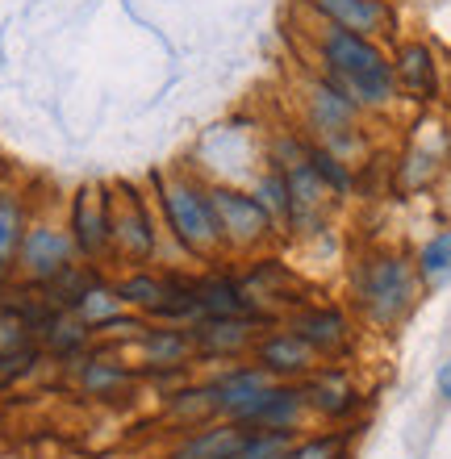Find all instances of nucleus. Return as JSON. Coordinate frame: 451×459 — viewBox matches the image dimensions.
Instances as JSON below:
<instances>
[{
	"label": "nucleus",
	"instance_id": "393cba45",
	"mask_svg": "<svg viewBox=\"0 0 451 459\" xmlns=\"http://www.w3.org/2000/svg\"><path fill=\"white\" fill-rule=\"evenodd\" d=\"M347 455V430H326V435L293 438V447L281 459H343Z\"/></svg>",
	"mask_w": 451,
	"mask_h": 459
},
{
	"label": "nucleus",
	"instance_id": "dca6fc26",
	"mask_svg": "<svg viewBox=\"0 0 451 459\" xmlns=\"http://www.w3.org/2000/svg\"><path fill=\"white\" fill-rule=\"evenodd\" d=\"M75 380H80V388H84L88 397L122 401V397H130V388H134L138 376L117 351H84V355L75 359Z\"/></svg>",
	"mask_w": 451,
	"mask_h": 459
},
{
	"label": "nucleus",
	"instance_id": "6ab92c4d",
	"mask_svg": "<svg viewBox=\"0 0 451 459\" xmlns=\"http://www.w3.org/2000/svg\"><path fill=\"white\" fill-rule=\"evenodd\" d=\"M414 272L427 297L451 289V221H443L439 230H430L422 238V247L414 251Z\"/></svg>",
	"mask_w": 451,
	"mask_h": 459
},
{
	"label": "nucleus",
	"instance_id": "f03ea898",
	"mask_svg": "<svg viewBox=\"0 0 451 459\" xmlns=\"http://www.w3.org/2000/svg\"><path fill=\"white\" fill-rule=\"evenodd\" d=\"M351 309L364 326L393 334L414 317L418 301L427 297L418 284L414 272V255H405L402 247H372L351 264Z\"/></svg>",
	"mask_w": 451,
	"mask_h": 459
},
{
	"label": "nucleus",
	"instance_id": "39448f33",
	"mask_svg": "<svg viewBox=\"0 0 451 459\" xmlns=\"http://www.w3.org/2000/svg\"><path fill=\"white\" fill-rule=\"evenodd\" d=\"M109 234L113 255L126 267H151L159 255V221L151 213V196L134 180L109 184Z\"/></svg>",
	"mask_w": 451,
	"mask_h": 459
},
{
	"label": "nucleus",
	"instance_id": "423d86ee",
	"mask_svg": "<svg viewBox=\"0 0 451 459\" xmlns=\"http://www.w3.org/2000/svg\"><path fill=\"white\" fill-rule=\"evenodd\" d=\"M284 326H293L317 351L322 363H347L355 355V347H360L355 317L334 301H301L293 314L284 317Z\"/></svg>",
	"mask_w": 451,
	"mask_h": 459
},
{
	"label": "nucleus",
	"instance_id": "4468645a",
	"mask_svg": "<svg viewBox=\"0 0 451 459\" xmlns=\"http://www.w3.org/2000/svg\"><path fill=\"white\" fill-rule=\"evenodd\" d=\"M305 418H309L305 388L293 385V380H272V385L251 401V410L239 418V426H247V430H289V435H297Z\"/></svg>",
	"mask_w": 451,
	"mask_h": 459
},
{
	"label": "nucleus",
	"instance_id": "c85d7f7f",
	"mask_svg": "<svg viewBox=\"0 0 451 459\" xmlns=\"http://www.w3.org/2000/svg\"><path fill=\"white\" fill-rule=\"evenodd\" d=\"M4 272H9V255H0V284H4Z\"/></svg>",
	"mask_w": 451,
	"mask_h": 459
},
{
	"label": "nucleus",
	"instance_id": "2eb2a0df",
	"mask_svg": "<svg viewBox=\"0 0 451 459\" xmlns=\"http://www.w3.org/2000/svg\"><path fill=\"white\" fill-rule=\"evenodd\" d=\"M134 351L147 372H188V363H196L193 334L180 322H147V330L134 339Z\"/></svg>",
	"mask_w": 451,
	"mask_h": 459
},
{
	"label": "nucleus",
	"instance_id": "0eeeda50",
	"mask_svg": "<svg viewBox=\"0 0 451 459\" xmlns=\"http://www.w3.org/2000/svg\"><path fill=\"white\" fill-rule=\"evenodd\" d=\"M272 322L264 317H196L188 334H193L196 363H239L251 359L256 339Z\"/></svg>",
	"mask_w": 451,
	"mask_h": 459
},
{
	"label": "nucleus",
	"instance_id": "cd10ccee",
	"mask_svg": "<svg viewBox=\"0 0 451 459\" xmlns=\"http://www.w3.org/2000/svg\"><path fill=\"white\" fill-rule=\"evenodd\" d=\"M435 188H439L443 213H447V221H451V163H447V168H443V176H439V184H435Z\"/></svg>",
	"mask_w": 451,
	"mask_h": 459
},
{
	"label": "nucleus",
	"instance_id": "f3484780",
	"mask_svg": "<svg viewBox=\"0 0 451 459\" xmlns=\"http://www.w3.org/2000/svg\"><path fill=\"white\" fill-rule=\"evenodd\" d=\"M309 9L322 17L326 25L351 30L364 38H385L393 30V9L389 0H309Z\"/></svg>",
	"mask_w": 451,
	"mask_h": 459
},
{
	"label": "nucleus",
	"instance_id": "9d476101",
	"mask_svg": "<svg viewBox=\"0 0 451 459\" xmlns=\"http://www.w3.org/2000/svg\"><path fill=\"white\" fill-rule=\"evenodd\" d=\"M205 385V397L213 405V418H226V422H239L247 410H251V401L272 385V376L251 359H239V363H221L213 376L201 380Z\"/></svg>",
	"mask_w": 451,
	"mask_h": 459
},
{
	"label": "nucleus",
	"instance_id": "a878e982",
	"mask_svg": "<svg viewBox=\"0 0 451 459\" xmlns=\"http://www.w3.org/2000/svg\"><path fill=\"white\" fill-rule=\"evenodd\" d=\"M25 238V218H22V205L13 196L0 193V255H17Z\"/></svg>",
	"mask_w": 451,
	"mask_h": 459
},
{
	"label": "nucleus",
	"instance_id": "412c9836",
	"mask_svg": "<svg viewBox=\"0 0 451 459\" xmlns=\"http://www.w3.org/2000/svg\"><path fill=\"white\" fill-rule=\"evenodd\" d=\"M117 292H122V305L130 314H143L155 322L159 309H163V297H168V272H155V267H130L122 280H117Z\"/></svg>",
	"mask_w": 451,
	"mask_h": 459
},
{
	"label": "nucleus",
	"instance_id": "b1692460",
	"mask_svg": "<svg viewBox=\"0 0 451 459\" xmlns=\"http://www.w3.org/2000/svg\"><path fill=\"white\" fill-rule=\"evenodd\" d=\"M293 438L297 435H289V430H247L226 459H281L293 447Z\"/></svg>",
	"mask_w": 451,
	"mask_h": 459
},
{
	"label": "nucleus",
	"instance_id": "6e6552de",
	"mask_svg": "<svg viewBox=\"0 0 451 459\" xmlns=\"http://www.w3.org/2000/svg\"><path fill=\"white\" fill-rule=\"evenodd\" d=\"M72 242L84 264H105L113 255V234H109V184H84L72 196Z\"/></svg>",
	"mask_w": 451,
	"mask_h": 459
},
{
	"label": "nucleus",
	"instance_id": "ddd939ff",
	"mask_svg": "<svg viewBox=\"0 0 451 459\" xmlns=\"http://www.w3.org/2000/svg\"><path fill=\"white\" fill-rule=\"evenodd\" d=\"M17 259H22V272L34 280V284H47V280H55L59 272H67V267L80 259V251H75L72 230L67 226L42 221V226L25 230L22 247H17Z\"/></svg>",
	"mask_w": 451,
	"mask_h": 459
},
{
	"label": "nucleus",
	"instance_id": "1a4fd4ad",
	"mask_svg": "<svg viewBox=\"0 0 451 459\" xmlns=\"http://www.w3.org/2000/svg\"><path fill=\"white\" fill-rule=\"evenodd\" d=\"M251 363H259L272 380H293V385H301L322 359H317V351L309 347L293 326L272 322V326L256 339V347H251Z\"/></svg>",
	"mask_w": 451,
	"mask_h": 459
},
{
	"label": "nucleus",
	"instance_id": "7ed1b4c3",
	"mask_svg": "<svg viewBox=\"0 0 451 459\" xmlns=\"http://www.w3.org/2000/svg\"><path fill=\"white\" fill-rule=\"evenodd\" d=\"M151 201L159 205V218H163V230L171 234V242L188 259H196V264H221L226 259L218 221H213V205H209V184L196 171H151Z\"/></svg>",
	"mask_w": 451,
	"mask_h": 459
},
{
	"label": "nucleus",
	"instance_id": "f8f14e48",
	"mask_svg": "<svg viewBox=\"0 0 451 459\" xmlns=\"http://www.w3.org/2000/svg\"><path fill=\"white\" fill-rule=\"evenodd\" d=\"M301 388H305L309 413L326 418V422H347L360 410V401H364V393H360L347 363H317L314 372L301 380Z\"/></svg>",
	"mask_w": 451,
	"mask_h": 459
},
{
	"label": "nucleus",
	"instance_id": "4be33fe9",
	"mask_svg": "<svg viewBox=\"0 0 451 459\" xmlns=\"http://www.w3.org/2000/svg\"><path fill=\"white\" fill-rule=\"evenodd\" d=\"M122 314H126L122 292H117V284H109L105 276L92 280V284L84 289V297H80V305H75V317H80V322L92 330V339H97V334L109 326V322H117Z\"/></svg>",
	"mask_w": 451,
	"mask_h": 459
},
{
	"label": "nucleus",
	"instance_id": "9b49d317",
	"mask_svg": "<svg viewBox=\"0 0 451 459\" xmlns=\"http://www.w3.org/2000/svg\"><path fill=\"white\" fill-rule=\"evenodd\" d=\"M393 75H397L402 100H414V105H435L443 92L439 55L422 38H405V42L393 47Z\"/></svg>",
	"mask_w": 451,
	"mask_h": 459
},
{
	"label": "nucleus",
	"instance_id": "5701e85b",
	"mask_svg": "<svg viewBox=\"0 0 451 459\" xmlns=\"http://www.w3.org/2000/svg\"><path fill=\"white\" fill-rule=\"evenodd\" d=\"M251 193H256V201L264 209H268V218L276 221V226H281V234H284V226H289V213H293V196H289V180H284L281 171L272 168H264L256 176V180H251Z\"/></svg>",
	"mask_w": 451,
	"mask_h": 459
},
{
	"label": "nucleus",
	"instance_id": "aec40b11",
	"mask_svg": "<svg viewBox=\"0 0 451 459\" xmlns=\"http://www.w3.org/2000/svg\"><path fill=\"white\" fill-rule=\"evenodd\" d=\"M243 435H247V426L226 422V418H213V422L196 426L193 435L171 451V459H226L234 447H239V438Z\"/></svg>",
	"mask_w": 451,
	"mask_h": 459
},
{
	"label": "nucleus",
	"instance_id": "f257e3e1",
	"mask_svg": "<svg viewBox=\"0 0 451 459\" xmlns=\"http://www.w3.org/2000/svg\"><path fill=\"white\" fill-rule=\"evenodd\" d=\"M314 50H317V72L326 75L330 84H339L368 117L397 109L402 92H397V75H393V55L380 47L377 38L351 34V30L322 22Z\"/></svg>",
	"mask_w": 451,
	"mask_h": 459
},
{
	"label": "nucleus",
	"instance_id": "bb28decb",
	"mask_svg": "<svg viewBox=\"0 0 451 459\" xmlns=\"http://www.w3.org/2000/svg\"><path fill=\"white\" fill-rule=\"evenodd\" d=\"M435 393H439L443 405H451V355L439 363V372H435Z\"/></svg>",
	"mask_w": 451,
	"mask_h": 459
},
{
	"label": "nucleus",
	"instance_id": "a211bd4d",
	"mask_svg": "<svg viewBox=\"0 0 451 459\" xmlns=\"http://www.w3.org/2000/svg\"><path fill=\"white\" fill-rule=\"evenodd\" d=\"M196 309H201V317H264L256 309V301L247 297L243 280L234 272H221V267L196 276Z\"/></svg>",
	"mask_w": 451,
	"mask_h": 459
},
{
	"label": "nucleus",
	"instance_id": "20e7f679",
	"mask_svg": "<svg viewBox=\"0 0 451 459\" xmlns=\"http://www.w3.org/2000/svg\"><path fill=\"white\" fill-rule=\"evenodd\" d=\"M209 205H213V221H218L226 255H259L281 238V226L268 218V209L259 205L251 188L209 184Z\"/></svg>",
	"mask_w": 451,
	"mask_h": 459
}]
</instances>
